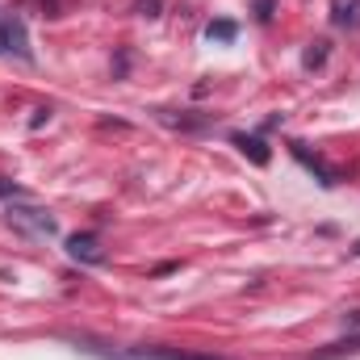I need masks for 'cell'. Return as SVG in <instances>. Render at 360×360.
I'll return each mask as SVG.
<instances>
[{
  "mask_svg": "<svg viewBox=\"0 0 360 360\" xmlns=\"http://www.w3.org/2000/svg\"><path fill=\"white\" fill-rule=\"evenodd\" d=\"M235 34H239L235 21H210V25H205V38H210V42H235Z\"/></svg>",
  "mask_w": 360,
  "mask_h": 360,
  "instance_id": "ba28073f",
  "label": "cell"
},
{
  "mask_svg": "<svg viewBox=\"0 0 360 360\" xmlns=\"http://www.w3.org/2000/svg\"><path fill=\"white\" fill-rule=\"evenodd\" d=\"M139 356H147V360H222V356H188V352H168V348H143Z\"/></svg>",
  "mask_w": 360,
  "mask_h": 360,
  "instance_id": "30bf717a",
  "label": "cell"
},
{
  "mask_svg": "<svg viewBox=\"0 0 360 360\" xmlns=\"http://www.w3.org/2000/svg\"><path fill=\"white\" fill-rule=\"evenodd\" d=\"M0 55H21V59H34L21 17H4V13H0Z\"/></svg>",
  "mask_w": 360,
  "mask_h": 360,
  "instance_id": "6da1fadb",
  "label": "cell"
},
{
  "mask_svg": "<svg viewBox=\"0 0 360 360\" xmlns=\"http://www.w3.org/2000/svg\"><path fill=\"white\" fill-rule=\"evenodd\" d=\"M231 143H235V147H239V151H243L256 168H264V164L272 160L269 143H264V139H256V134H231Z\"/></svg>",
  "mask_w": 360,
  "mask_h": 360,
  "instance_id": "5b68a950",
  "label": "cell"
},
{
  "mask_svg": "<svg viewBox=\"0 0 360 360\" xmlns=\"http://www.w3.org/2000/svg\"><path fill=\"white\" fill-rule=\"evenodd\" d=\"M256 21H272V0H256Z\"/></svg>",
  "mask_w": 360,
  "mask_h": 360,
  "instance_id": "4fadbf2b",
  "label": "cell"
},
{
  "mask_svg": "<svg viewBox=\"0 0 360 360\" xmlns=\"http://www.w3.org/2000/svg\"><path fill=\"white\" fill-rule=\"evenodd\" d=\"M340 30H360V0H348V4H335V17H331Z\"/></svg>",
  "mask_w": 360,
  "mask_h": 360,
  "instance_id": "8992f818",
  "label": "cell"
},
{
  "mask_svg": "<svg viewBox=\"0 0 360 360\" xmlns=\"http://www.w3.org/2000/svg\"><path fill=\"white\" fill-rule=\"evenodd\" d=\"M327 46H331V42H314V46H310V51L302 55V68H306V72H314V68H323V63H327V55H331Z\"/></svg>",
  "mask_w": 360,
  "mask_h": 360,
  "instance_id": "9c48e42d",
  "label": "cell"
},
{
  "mask_svg": "<svg viewBox=\"0 0 360 360\" xmlns=\"http://www.w3.org/2000/svg\"><path fill=\"white\" fill-rule=\"evenodd\" d=\"M8 222H13V226H30L34 235H55V231H59L55 218L42 214V210H8Z\"/></svg>",
  "mask_w": 360,
  "mask_h": 360,
  "instance_id": "277c9868",
  "label": "cell"
},
{
  "mask_svg": "<svg viewBox=\"0 0 360 360\" xmlns=\"http://www.w3.org/2000/svg\"><path fill=\"white\" fill-rule=\"evenodd\" d=\"M134 8H139V17H160V8H164V0H139Z\"/></svg>",
  "mask_w": 360,
  "mask_h": 360,
  "instance_id": "7c38bea8",
  "label": "cell"
},
{
  "mask_svg": "<svg viewBox=\"0 0 360 360\" xmlns=\"http://www.w3.org/2000/svg\"><path fill=\"white\" fill-rule=\"evenodd\" d=\"M352 256H360V239H356V243H352Z\"/></svg>",
  "mask_w": 360,
  "mask_h": 360,
  "instance_id": "9a60e30c",
  "label": "cell"
},
{
  "mask_svg": "<svg viewBox=\"0 0 360 360\" xmlns=\"http://www.w3.org/2000/svg\"><path fill=\"white\" fill-rule=\"evenodd\" d=\"M348 327H360V310H352V314H348Z\"/></svg>",
  "mask_w": 360,
  "mask_h": 360,
  "instance_id": "5bb4252c",
  "label": "cell"
},
{
  "mask_svg": "<svg viewBox=\"0 0 360 360\" xmlns=\"http://www.w3.org/2000/svg\"><path fill=\"white\" fill-rule=\"evenodd\" d=\"M8 197H25V188H21V184H17V180L0 176V201H8Z\"/></svg>",
  "mask_w": 360,
  "mask_h": 360,
  "instance_id": "8fae6325",
  "label": "cell"
},
{
  "mask_svg": "<svg viewBox=\"0 0 360 360\" xmlns=\"http://www.w3.org/2000/svg\"><path fill=\"white\" fill-rule=\"evenodd\" d=\"M289 151H293V160H297L302 168H310V172L319 176L323 188H335V184H340V172H335V168H327L319 155H310V147H306V143H297V139H293V143H289Z\"/></svg>",
  "mask_w": 360,
  "mask_h": 360,
  "instance_id": "7a4b0ae2",
  "label": "cell"
},
{
  "mask_svg": "<svg viewBox=\"0 0 360 360\" xmlns=\"http://www.w3.org/2000/svg\"><path fill=\"white\" fill-rule=\"evenodd\" d=\"M68 256L80 260V264H105V252H101V239L92 231H80L68 239Z\"/></svg>",
  "mask_w": 360,
  "mask_h": 360,
  "instance_id": "3957f363",
  "label": "cell"
},
{
  "mask_svg": "<svg viewBox=\"0 0 360 360\" xmlns=\"http://www.w3.org/2000/svg\"><path fill=\"white\" fill-rule=\"evenodd\" d=\"M155 117H160V122H168V126H180V130H201V126H210V117H184V113L176 117L172 109H160Z\"/></svg>",
  "mask_w": 360,
  "mask_h": 360,
  "instance_id": "52a82bcc",
  "label": "cell"
}]
</instances>
